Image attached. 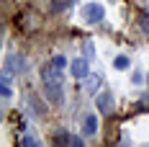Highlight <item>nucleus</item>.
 Returning a JSON list of instances; mask_svg holds the SVG:
<instances>
[{"mask_svg":"<svg viewBox=\"0 0 149 147\" xmlns=\"http://www.w3.org/2000/svg\"><path fill=\"white\" fill-rule=\"evenodd\" d=\"M147 77H149V75H147Z\"/></svg>","mask_w":149,"mask_h":147,"instance_id":"19","label":"nucleus"},{"mask_svg":"<svg viewBox=\"0 0 149 147\" xmlns=\"http://www.w3.org/2000/svg\"><path fill=\"white\" fill-rule=\"evenodd\" d=\"M82 49H85V57L88 59L95 57V44H93V39H85V41H82Z\"/></svg>","mask_w":149,"mask_h":147,"instance_id":"12","label":"nucleus"},{"mask_svg":"<svg viewBox=\"0 0 149 147\" xmlns=\"http://www.w3.org/2000/svg\"><path fill=\"white\" fill-rule=\"evenodd\" d=\"M21 145H23V147H33V145H39V142H36V139H33L31 134H26V137L21 139Z\"/></svg>","mask_w":149,"mask_h":147,"instance_id":"14","label":"nucleus"},{"mask_svg":"<svg viewBox=\"0 0 149 147\" xmlns=\"http://www.w3.org/2000/svg\"><path fill=\"white\" fill-rule=\"evenodd\" d=\"M70 145L72 147H82V139H80V137H70Z\"/></svg>","mask_w":149,"mask_h":147,"instance_id":"17","label":"nucleus"},{"mask_svg":"<svg viewBox=\"0 0 149 147\" xmlns=\"http://www.w3.org/2000/svg\"><path fill=\"white\" fill-rule=\"evenodd\" d=\"M70 72H72V77H77V80H85V77H88L90 75V65H88V57L85 59H72V62H70Z\"/></svg>","mask_w":149,"mask_h":147,"instance_id":"3","label":"nucleus"},{"mask_svg":"<svg viewBox=\"0 0 149 147\" xmlns=\"http://www.w3.org/2000/svg\"><path fill=\"white\" fill-rule=\"evenodd\" d=\"M82 132L93 137V134L98 132V116H85V124H82Z\"/></svg>","mask_w":149,"mask_h":147,"instance_id":"8","label":"nucleus"},{"mask_svg":"<svg viewBox=\"0 0 149 147\" xmlns=\"http://www.w3.org/2000/svg\"><path fill=\"white\" fill-rule=\"evenodd\" d=\"M29 106L33 108V111H36V114H41V116L46 114V106H44V103H39V101H36V96H29Z\"/></svg>","mask_w":149,"mask_h":147,"instance_id":"10","label":"nucleus"},{"mask_svg":"<svg viewBox=\"0 0 149 147\" xmlns=\"http://www.w3.org/2000/svg\"><path fill=\"white\" fill-rule=\"evenodd\" d=\"M95 106H98V111L100 114H113V108H116V101H113V96L111 93H98V98H95Z\"/></svg>","mask_w":149,"mask_h":147,"instance_id":"5","label":"nucleus"},{"mask_svg":"<svg viewBox=\"0 0 149 147\" xmlns=\"http://www.w3.org/2000/svg\"><path fill=\"white\" fill-rule=\"evenodd\" d=\"M52 62H54V65H57V67H59V70H62V67L67 65V57H62V54H57V57L52 59Z\"/></svg>","mask_w":149,"mask_h":147,"instance_id":"16","label":"nucleus"},{"mask_svg":"<svg viewBox=\"0 0 149 147\" xmlns=\"http://www.w3.org/2000/svg\"><path fill=\"white\" fill-rule=\"evenodd\" d=\"M100 80H103V75H93L90 72L88 77H85V93H98V88H100Z\"/></svg>","mask_w":149,"mask_h":147,"instance_id":"7","label":"nucleus"},{"mask_svg":"<svg viewBox=\"0 0 149 147\" xmlns=\"http://www.w3.org/2000/svg\"><path fill=\"white\" fill-rule=\"evenodd\" d=\"M103 18H105V8L100 3H88L82 8V21L85 23H100Z\"/></svg>","mask_w":149,"mask_h":147,"instance_id":"1","label":"nucleus"},{"mask_svg":"<svg viewBox=\"0 0 149 147\" xmlns=\"http://www.w3.org/2000/svg\"><path fill=\"white\" fill-rule=\"evenodd\" d=\"M26 67H29V65H26V59H23V57H18V54H10V57H8V59H5V67H3V70H5V72H10V75H18V72H21V75H23V72H26Z\"/></svg>","mask_w":149,"mask_h":147,"instance_id":"4","label":"nucleus"},{"mask_svg":"<svg viewBox=\"0 0 149 147\" xmlns=\"http://www.w3.org/2000/svg\"><path fill=\"white\" fill-rule=\"evenodd\" d=\"M44 96L49 98V103H62L64 101V90H62V85H44Z\"/></svg>","mask_w":149,"mask_h":147,"instance_id":"6","label":"nucleus"},{"mask_svg":"<svg viewBox=\"0 0 149 147\" xmlns=\"http://www.w3.org/2000/svg\"><path fill=\"white\" fill-rule=\"evenodd\" d=\"M139 26H141V29H144V34L149 36V15H141V18H139Z\"/></svg>","mask_w":149,"mask_h":147,"instance_id":"15","label":"nucleus"},{"mask_svg":"<svg viewBox=\"0 0 149 147\" xmlns=\"http://www.w3.org/2000/svg\"><path fill=\"white\" fill-rule=\"evenodd\" d=\"M72 3H74V0H52V8H54L57 13H62V11H67Z\"/></svg>","mask_w":149,"mask_h":147,"instance_id":"11","label":"nucleus"},{"mask_svg":"<svg viewBox=\"0 0 149 147\" xmlns=\"http://www.w3.org/2000/svg\"><path fill=\"white\" fill-rule=\"evenodd\" d=\"M54 142H57V145H70V134L67 132H57L54 134Z\"/></svg>","mask_w":149,"mask_h":147,"instance_id":"13","label":"nucleus"},{"mask_svg":"<svg viewBox=\"0 0 149 147\" xmlns=\"http://www.w3.org/2000/svg\"><path fill=\"white\" fill-rule=\"evenodd\" d=\"M129 65H131V59L126 57V54H118V57L113 59V67H116V70H126Z\"/></svg>","mask_w":149,"mask_h":147,"instance_id":"9","label":"nucleus"},{"mask_svg":"<svg viewBox=\"0 0 149 147\" xmlns=\"http://www.w3.org/2000/svg\"><path fill=\"white\" fill-rule=\"evenodd\" d=\"M41 83L44 85H62V70L54 62H49V65L41 67Z\"/></svg>","mask_w":149,"mask_h":147,"instance_id":"2","label":"nucleus"},{"mask_svg":"<svg viewBox=\"0 0 149 147\" xmlns=\"http://www.w3.org/2000/svg\"><path fill=\"white\" fill-rule=\"evenodd\" d=\"M139 106H141V108H149V93H144V98H141Z\"/></svg>","mask_w":149,"mask_h":147,"instance_id":"18","label":"nucleus"}]
</instances>
